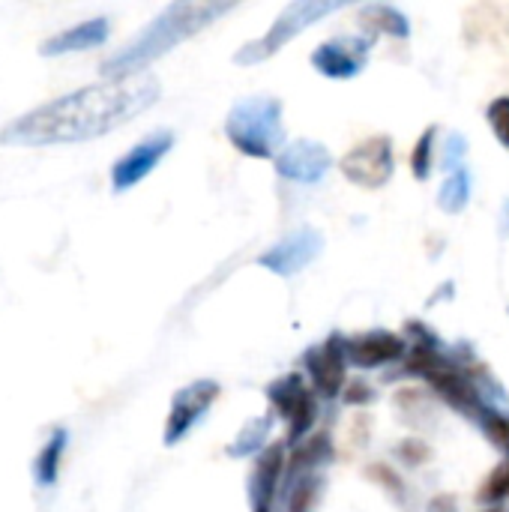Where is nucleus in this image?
<instances>
[{"label":"nucleus","instance_id":"nucleus-1","mask_svg":"<svg viewBox=\"0 0 509 512\" xmlns=\"http://www.w3.org/2000/svg\"><path fill=\"white\" fill-rule=\"evenodd\" d=\"M159 96L162 84L153 72L105 78L24 111L0 129V144L51 147L93 141L153 108Z\"/></svg>","mask_w":509,"mask_h":512},{"label":"nucleus","instance_id":"nucleus-2","mask_svg":"<svg viewBox=\"0 0 509 512\" xmlns=\"http://www.w3.org/2000/svg\"><path fill=\"white\" fill-rule=\"evenodd\" d=\"M234 3H216V0H177L165 6L138 36H132L123 48H117L111 57L102 60L99 72L105 78H126L141 75L153 60L177 48L180 42L192 39L204 27H210L216 18L231 12Z\"/></svg>","mask_w":509,"mask_h":512},{"label":"nucleus","instance_id":"nucleus-3","mask_svg":"<svg viewBox=\"0 0 509 512\" xmlns=\"http://www.w3.org/2000/svg\"><path fill=\"white\" fill-rule=\"evenodd\" d=\"M225 138L237 153L249 159H276L288 147L282 99L276 96H246L231 105L225 117Z\"/></svg>","mask_w":509,"mask_h":512},{"label":"nucleus","instance_id":"nucleus-4","mask_svg":"<svg viewBox=\"0 0 509 512\" xmlns=\"http://www.w3.org/2000/svg\"><path fill=\"white\" fill-rule=\"evenodd\" d=\"M342 3L339 0H297V3H288L279 18L270 24L267 33H261L258 39L246 42L237 54H234V63L237 66H255V63H264L267 57L279 54L291 39H297L303 30H309L315 21L339 12Z\"/></svg>","mask_w":509,"mask_h":512},{"label":"nucleus","instance_id":"nucleus-5","mask_svg":"<svg viewBox=\"0 0 509 512\" xmlns=\"http://www.w3.org/2000/svg\"><path fill=\"white\" fill-rule=\"evenodd\" d=\"M267 402L273 405V414L285 420L288 432H285V444L300 447L315 420H318V399L312 384H306V378L300 372H288L282 378H276L273 384H267Z\"/></svg>","mask_w":509,"mask_h":512},{"label":"nucleus","instance_id":"nucleus-6","mask_svg":"<svg viewBox=\"0 0 509 512\" xmlns=\"http://www.w3.org/2000/svg\"><path fill=\"white\" fill-rule=\"evenodd\" d=\"M396 168L393 159V138L390 135H369L363 141H357L342 159H339V171L348 183L360 186V189H381L390 183Z\"/></svg>","mask_w":509,"mask_h":512},{"label":"nucleus","instance_id":"nucleus-7","mask_svg":"<svg viewBox=\"0 0 509 512\" xmlns=\"http://www.w3.org/2000/svg\"><path fill=\"white\" fill-rule=\"evenodd\" d=\"M219 396H222V387L213 378H198V381L180 387L174 393L168 417H165L162 444L165 447H177L183 438H189V432L210 414V408L216 405Z\"/></svg>","mask_w":509,"mask_h":512},{"label":"nucleus","instance_id":"nucleus-8","mask_svg":"<svg viewBox=\"0 0 509 512\" xmlns=\"http://www.w3.org/2000/svg\"><path fill=\"white\" fill-rule=\"evenodd\" d=\"M372 45H375V36H357V33H348V36H333L327 42H321L309 63L315 66V72H321L324 78H333V81H351L357 78L366 63H369V54H372Z\"/></svg>","mask_w":509,"mask_h":512},{"label":"nucleus","instance_id":"nucleus-9","mask_svg":"<svg viewBox=\"0 0 509 512\" xmlns=\"http://www.w3.org/2000/svg\"><path fill=\"white\" fill-rule=\"evenodd\" d=\"M174 147V132L171 129H156L144 135L138 144H132L114 165H111V189L114 192H129L138 186L144 177L156 171V165L171 153Z\"/></svg>","mask_w":509,"mask_h":512},{"label":"nucleus","instance_id":"nucleus-10","mask_svg":"<svg viewBox=\"0 0 509 512\" xmlns=\"http://www.w3.org/2000/svg\"><path fill=\"white\" fill-rule=\"evenodd\" d=\"M303 366L309 372V384L315 390V396L321 399H339L348 387V357H345V336L333 333L327 336L321 345L309 348L303 354Z\"/></svg>","mask_w":509,"mask_h":512},{"label":"nucleus","instance_id":"nucleus-11","mask_svg":"<svg viewBox=\"0 0 509 512\" xmlns=\"http://www.w3.org/2000/svg\"><path fill=\"white\" fill-rule=\"evenodd\" d=\"M324 252V234L315 228H297L294 234L276 240L267 252H261L258 264L282 279L303 273Z\"/></svg>","mask_w":509,"mask_h":512},{"label":"nucleus","instance_id":"nucleus-12","mask_svg":"<svg viewBox=\"0 0 509 512\" xmlns=\"http://www.w3.org/2000/svg\"><path fill=\"white\" fill-rule=\"evenodd\" d=\"M345 357H348V366L369 372V369H381V366L405 360L408 342L405 336L393 330H366V333L345 336Z\"/></svg>","mask_w":509,"mask_h":512},{"label":"nucleus","instance_id":"nucleus-13","mask_svg":"<svg viewBox=\"0 0 509 512\" xmlns=\"http://www.w3.org/2000/svg\"><path fill=\"white\" fill-rule=\"evenodd\" d=\"M273 168L279 177L291 180V183H318L324 180V174L333 168V153L321 144V141H291L276 159Z\"/></svg>","mask_w":509,"mask_h":512},{"label":"nucleus","instance_id":"nucleus-14","mask_svg":"<svg viewBox=\"0 0 509 512\" xmlns=\"http://www.w3.org/2000/svg\"><path fill=\"white\" fill-rule=\"evenodd\" d=\"M285 465H288V444L273 441L264 453H258L255 468L249 474V504L252 512H270L279 483L285 480Z\"/></svg>","mask_w":509,"mask_h":512},{"label":"nucleus","instance_id":"nucleus-15","mask_svg":"<svg viewBox=\"0 0 509 512\" xmlns=\"http://www.w3.org/2000/svg\"><path fill=\"white\" fill-rule=\"evenodd\" d=\"M111 36V21L105 15H96V18H87V21H78L66 30H57L51 33L48 39H42L39 45V54L42 57H60V54H75V51H90V48H99L105 45Z\"/></svg>","mask_w":509,"mask_h":512},{"label":"nucleus","instance_id":"nucleus-16","mask_svg":"<svg viewBox=\"0 0 509 512\" xmlns=\"http://www.w3.org/2000/svg\"><path fill=\"white\" fill-rule=\"evenodd\" d=\"M336 456L333 450V438L330 432H318V435H309L300 447H294V453L288 456V465H285V477H294V474H309V471H321L324 465H330Z\"/></svg>","mask_w":509,"mask_h":512},{"label":"nucleus","instance_id":"nucleus-17","mask_svg":"<svg viewBox=\"0 0 509 512\" xmlns=\"http://www.w3.org/2000/svg\"><path fill=\"white\" fill-rule=\"evenodd\" d=\"M360 27L369 30V36H393V39H408L411 36V21L408 15L393 6V3H369L360 9Z\"/></svg>","mask_w":509,"mask_h":512},{"label":"nucleus","instance_id":"nucleus-18","mask_svg":"<svg viewBox=\"0 0 509 512\" xmlns=\"http://www.w3.org/2000/svg\"><path fill=\"white\" fill-rule=\"evenodd\" d=\"M66 447H69V432L66 429H54L48 435V441L42 444V450L36 453V459H33V483L36 486L51 489L57 483Z\"/></svg>","mask_w":509,"mask_h":512},{"label":"nucleus","instance_id":"nucleus-19","mask_svg":"<svg viewBox=\"0 0 509 512\" xmlns=\"http://www.w3.org/2000/svg\"><path fill=\"white\" fill-rule=\"evenodd\" d=\"M273 423H276V414H273V411H267V414H261V417H255V420H249V423L237 432V438L225 447V453H228L231 459H246V456L264 453V450L270 447L267 438H270Z\"/></svg>","mask_w":509,"mask_h":512},{"label":"nucleus","instance_id":"nucleus-20","mask_svg":"<svg viewBox=\"0 0 509 512\" xmlns=\"http://www.w3.org/2000/svg\"><path fill=\"white\" fill-rule=\"evenodd\" d=\"M471 201V171L462 165V168H453L447 171L441 189H438V207L450 216L462 213Z\"/></svg>","mask_w":509,"mask_h":512},{"label":"nucleus","instance_id":"nucleus-21","mask_svg":"<svg viewBox=\"0 0 509 512\" xmlns=\"http://www.w3.org/2000/svg\"><path fill=\"white\" fill-rule=\"evenodd\" d=\"M435 141H438V126H426L420 132L414 150H411V159H408L411 162V174L420 183H426L432 177V171H435Z\"/></svg>","mask_w":509,"mask_h":512},{"label":"nucleus","instance_id":"nucleus-22","mask_svg":"<svg viewBox=\"0 0 509 512\" xmlns=\"http://www.w3.org/2000/svg\"><path fill=\"white\" fill-rule=\"evenodd\" d=\"M288 480V512H309L315 504V495H318V471H309V474H294V477H285Z\"/></svg>","mask_w":509,"mask_h":512},{"label":"nucleus","instance_id":"nucleus-23","mask_svg":"<svg viewBox=\"0 0 509 512\" xmlns=\"http://www.w3.org/2000/svg\"><path fill=\"white\" fill-rule=\"evenodd\" d=\"M477 426H480V432L489 438V444H492L495 450H501L509 459V414H504V411H498V408L489 405V408L483 411V417L477 420Z\"/></svg>","mask_w":509,"mask_h":512},{"label":"nucleus","instance_id":"nucleus-24","mask_svg":"<svg viewBox=\"0 0 509 512\" xmlns=\"http://www.w3.org/2000/svg\"><path fill=\"white\" fill-rule=\"evenodd\" d=\"M477 501L480 504H489V507H501L504 501H509V459H504L480 486L477 492Z\"/></svg>","mask_w":509,"mask_h":512},{"label":"nucleus","instance_id":"nucleus-25","mask_svg":"<svg viewBox=\"0 0 509 512\" xmlns=\"http://www.w3.org/2000/svg\"><path fill=\"white\" fill-rule=\"evenodd\" d=\"M486 120L498 144L509 150V96H495L486 108Z\"/></svg>","mask_w":509,"mask_h":512},{"label":"nucleus","instance_id":"nucleus-26","mask_svg":"<svg viewBox=\"0 0 509 512\" xmlns=\"http://www.w3.org/2000/svg\"><path fill=\"white\" fill-rule=\"evenodd\" d=\"M396 456H399V462L402 465H408V468H420V465H426L429 459H432V447L426 444V441H420V438H405V441H399L396 444Z\"/></svg>","mask_w":509,"mask_h":512},{"label":"nucleus","instance_id":"nucleus-27","mask_svg":"<svg viewBox=\"0 0 509 512\" xmlns=\"http://www.w3.org/2000/svg\"><path fill=\"white\" fill-rule=\"evenodd\" d=\"M366 474H369V480H375L381 489H387L393 498H399V501L405 498V483H402V480H399V474H396L393 468H387L384 462L369 465V468H366Z\"/></svg>","mask_w":509,"mask_h":512},{"label":"nucleus","instance_id":"nucleus-28","mask_svg":"<svg viewBox=\"0 0 509 512\" xmlns=\"http://www.w3.org/2000/svg\"><path fill=\"white\" fill-rule=\"evenodd\" d=\"M342 399H345V402H351V405H357V402H372V399H375V390H372V387H366L363 381H348V387H345Z\"/></svg>","mask_w":509,"mask_h":512},{"label":"nucleus","instance_id":"nucleus-29","mask_svg":"<svg viewBox=\"0 0 509 512\" xmlns=\"http://www.w3.org/2000/svg\"><path fill=\"white\" fill-rule=\"evenodd\" d=\"M480 512H504L501 507H486V510H480Z\"/></svg>","mask_w":509,"mask_h":512}]
</instances>
